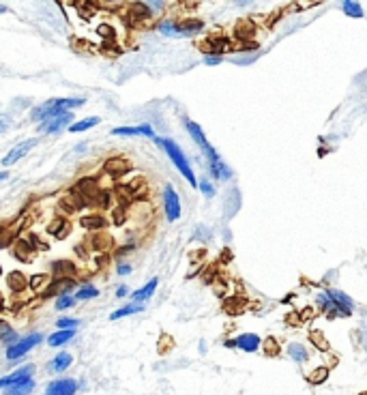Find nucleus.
<instances>
[{
    "instance_id": "nucleus-1",
    "label": "nucleus",
    "mask_w": 367,
    "mask_h": 395,
    "mask_svg": "<svg viewBox=\"0 0 367 395\" xmlns=\"http://www.w3.org/2000/svg\"><path fill=\"white\" fill-rule=\"evenodd\" d=\"M187 129H189V133H191V138L196 140L198 144H200V148L204 150V155L208 157V161H210V168H212V174L215 176H230V170L224 166V163L219 161V155L215 150H212V146L206 142V138H204V133H202V129H200V125H196V123H191V120H187Z\"/></svg>"
},
{
    "instance_id": "nucleus-2",
    "label": "nucleus",
    "mask_w": 367,
    "mask_h": 395,
    "mask_svg": "<svg viewBox=\"0 0 367 395\" xmlns=\"http://www.w3.org/2000/svg\"><path fill=\"white\" fill-rule=\"evenodd\" d=\"M157 142L161 144L163 148H166V153L170 155L172 163H174V166H176V168L180 170V174L185 176V178L191 183L193 187H196V185H198V183H196V174H193V170H191V166H189L187 157L182 155V150H180V148H178V146H176V144H174L172 140H157Z\"/></svg>"
},
{
    "instance_id": "nucleus-3",
    "label": "nucleus",
    "mask_w": 367,
    "mask_h": 395,
    "mask_svg": "<svg viewBox=\"0 0 367 395\" xmlns=\"http://www.w3.org/2000/svg\"><path fill=\"white\" fill-rule=\"evenodd\" d=\"M41 340H43L41 333H33V335H28V337H22V340H17L13 346H9L7 359H9V361H15V359H19V356H24L28 350H33L37 344H41Z\"/></svg>"
},
{
    "instance_id": "nucleus-4",
    "label": "nucleus",
    "mask_w": 367,
    "mask_h": 395,
    "mask_svg": "<svg viewBox=\"0 0 367 395\" xmlns=\"http://www.w3.org/2000/svg\"><path fill=\"white\" fill-rule=\"evenodd\" d=\"M163 206H166V215L170 221H176L180 217V200L172 185H168L163 191Z\"/></svg>"
},
{
    "instance_id": "nucleus-5",
    "label": "nucleus",
    "mask_w": 367,
    "mask_h": 395,
    "mask_svg": "<svg viewBox=\"0 0 367 395\" xmlns=\"http://www.w3.org/2000/svg\"><path fill=\"white\" fill-rule=\"evenodd\" d=\"M35 146H37V140H26V142H22V144H17V146H13V148L5 155L3 166H13V163H17L19 159H24L28 153H30V148H35Z\"/></svg>"
},
{
    "instance_id": "nucleus-6",
    "label": "nucleus",
    "mask_w": 367,
    "mask_h": 395,
    "mask_svg": "<svg viewBox=\"0 0 367 395\" xmlns=\"http://www.w3.org/2000/svg\"><path fill=\"white\" fill-rule=\"evenodd\" d=\"M71 120H73V114L67 112V114H63V116H56V118H50V120L41 123L39 131H41V133H58V131H63L65 127H71V125H73Z\"/></svg>"
},
{
    "instance_id": "nucleus-7",
    "label": "nucleus",
    "mask_w": 367,
    "mask_h": 395,
    "mask_svg": "<svg viewBox=\"0 0 367 395\" xmlns=\"http://www.w3.org/2000/svg\"><path fill=\"white\" fill-rule=\"evenodd\" d=\"M73 286H75V282H73L71 277L54 279L52 284H47L43 296H65V294H69V292L73 290Z\"/></svg>"
},
{
    "instance_id": "nucleus-8",
    "label": "nucleus",
    "mask_w": 367,
    "mask_h": 395,
    "mask_svg": "<svg viewBox=\"0 0 367 395\" xmlns=\"http://www.w3.org/2000/svg\"><path fill=\"white\" fill-rule=\"evenodd\" d=\"M33 372H35V365L33 363L30 365H24V368H19L15 374H9V376H5V378H0V389H9V387H13V384H17V382L30 378Z\"/></svg>"
},
{
    "instance_id": "nucleus-9",
    "label": "nucleus",
    "mask_w": 367,
    "mask_h": 395,
    "mask_svg": "<svg viewBox=\"0 0 367 395\" xmlns=\"http://www.w3.org/2000/svg\"><path fill=\"white\" fill-rule=\"evenodd\" d=\"M75 391H77V382L71 378L54 380L47 387V395H75Z\"/></svg>"
},
{
    "instance_id": "nucleus-10",
    "label": "nucleus",
    "mask_w": 367,
    "mask_h": 395,
    "mask_svg": "<svg viewBox=\"0 0 367 395\" xmlns=\"http://www.w3.org/2000/svg\"><path fill=\"white\" fill-rule=\"evenodd\" d=\"M13 256L17 260H22V262H30L35 258V247H33V240L30 238H19L15 240L13 245Z\"/></svg>"
},
{
    "instance_id": "nucleus-11",
    "label": "nucleus",
    "mask_w": 367,
    "mask_h": 395,
    "mask_svg": "<svg viewBox=\"0 0 367 395\" xmlns=\"http://www.w3.org/2000/svg\"><path fill=\"white\" fill-rule=\"evenodd\" d=\"M24 224H26V215H22L17 219V224L15 226H11V228H5V230H0V249H5V247H9L15 240V236H17V232L24 228Z\"/></svg>"
},
{
    "instance_id": "nucleus-12",
    "label": "nucleus",
    "mask_w": 367,
    "mask_h": 395,
    "mask_svg": "<svg viewBox=\"0 0 367 395\" xmlns=\"http://www.w3.org/2000/svg\"><path fill=\"white\" fill-rule=\"evenodd\" d=\"M326 296L333 301V307H340V310H342V316H348V314L352 312V301L344 292H340V290H328Z\"/></svg>"
},
{
    "instance_id": "nucleus-13",
    "label": "nucleus",
    "mask_w": 367,
    "mask_h": 395,
    "mask_svg": "<svg viewBox=\"0 0 367 395\" xmlns=\"http://www.w3.org/2000/svg\"><path fill=\"white\" fill-rule=\"evenodd\" d=\"M52 273H54V279L73 277L77 273V268L73 262H69V260H56V262H52Z\"/></svg>"
},
{
    "instance_id": "nucleus-14",
    "label": "nucleus",
    "mask_w": 367,
    "mask_h": 395,
    "mask_svg": "<svg viewBox=\"0 0 367 395\" xmlns=\"http://www.w3.org/2000/svg\"><path fill=\"white\" fill-rule=\"evenodd\" d=\"M114 136H146V138H152L155 131L148 127V125H140V127H116L112 129Z\"/></svg>"
},
{
    "instance_id": "nucleus-15",
    "label": "nucleus",
    "mask_w": 367,
    "mask_h": 395,
    "mask_svg": "<svg viewBox=\"0 0 367 395\" xmlns=\"http://www.w3.org/2000/svg\"><path fill=\"white\" fill-rule=\"evenodd\" d=\"M236 346L240 350H245V352H256L260 348V337L254 335V333H245V335H240L236 340Z\"/></svg>"
},
{
    "instance_id": "nucleus-16",
    "label": "nucleus",
    "mask_w": 367,
    "mask_h": 395,
    "mask_svg": "<svg viewBox=\"0 0 367 395\" xmlns=\"http://www.w3.org/2000/svg\"><path fill=\"white\" fill-rule=\"evenodd\" d=\"M7 286L11 288L13 292H22V290H26V288L30 286V282H28V279L22 273H19V271H13V273L7 275Z\"/></svg>"
},
{
    "instance_id": "nucleus-17",
    "label": "nucleus",
    "mask_w": 367,
    "mask_h": 395,
    "mask_svg": "<svg viewBox=\"0 0 367 395\" xmlns=\"http://www.w3.org/2000/svg\"><path fill=\"white\" fill-rule=\"evenodd\" d=\"M33 391H35V380H33V376H30V378H26L22 382L13 384V387L5 389V395H30Z\"/></svg>"
},
{
    "instance_id": "nucleus-18",
    "label": "nucleus",
    "mask_w": 367,
    "mask_h": 395,
    "mask_svg": "<svg viewBox=\"0 0 367 395\" xmlns=\"http://www.w3.org/2000/svg\"><path fill=\"white\" fill-rule=\"evenodd\" d=\"M47 232L54 234L56 238H65L67 232H69V221H67V217H56L50 226H47Z\"/></svg>"
},
{
    "instance_id": "nucleus-19",
    "label": "nucleus",
    "mask_w": 367,
    "mask_h": 395,
    "mask_svg": "<svg viewBox=\"0 0 367 395\" xmlns=\"http://www.w3.org/2000/svg\"><path fill=\"white\" fill-rule=\"evenodd\" d=\"M71 363H73V356L69 352H58L54 359L50 361V365H47V368H50L52 372H65Z\"/></svg>"
},
{
    "instance_id": "nucleus-20",
    "label": "nucleus",
    "mask_w": 367,
    "mask_h": 395,
    "mask_svg": "<svg viewBox=\"0 0 367 395\" xmlns=\"http://www.w3.org/2000/svg\"><path fill=\"white\" fill-rule=\"evenodd\" d=\"M127 170H129V163L125 159H110V161H105V172L112 174V176H120Z\"/></svg>"
},
{
    "instance_id": "nucleus-21",
    "label": "nucleus",
    "mask_w": 367,
    "mask_h": 395,
    "mask_svg": "<svg viewBox=\"0 0 367 395\" xmlns=\"http://www.w3.org/2000/svg\"><path fill=\"white\" fill-rule=\"evenodd\" d=\"M80 224L86 230H101V228L108 226V221H105V217H101V215H86V217L80 219Z\"/></svg>"
},
{
    "instance_id": "nucleus-22",
    "label": "nucleus",
    "mask_w": 367,
    "mask_h": 395,
    "mask_svg": "<svg viewBox=\"0 0 367 395\" xmlns=\"http://www.w3.org/2000/svg\"><path fill=\"white\" fill-rule=\"evenodd\" d=\"M71 337H75V329H60L58 333L47 337V344H50V346H63V344L69 342Z\"/></svg>"
},
{
    "instance_id": "nucleus-23",
    "label": "nucleus",
    "mask_w": 367,
    "mask_h": 395,
    "mask_svg": "<svg viewBox=\"0 0 367 395\" xmlns=\"http://www.w3.org/2000/svg\"><path fill=\"white\" fill-rule=\"evenodd\" d=\"M157 284H159V279H150V282L144 286V288H140V290H135L131 296H133V301H146L148 296H152V292H155V288H157Z\"/></svg>"
},
{
    "instance_id": "nucleus-24",
    "label": "nucleus",
    "mask_w": 367,
    "mask_h": 395,
    "mask_svg": "<svg viewBox=\"0 0 367 395\" xmlns=\"http://www.w3.org/2000/svg\"><path fill=\"white\" fill-rule=\"evenodd\" d=\"M0 340H3L5 344H11V346L17 342V335L13 331V326L7 320H0Z\"/></svg>"
},
{
    "instance_id": "nucleus-25",
    "label": "nucleus",
    "mask_w": 367,
    "mask_h": 395,
    "mask_svg": "<svg viewBox=\"0 0 367 395\" xmlns=\"http://www.w3.org/2000/svg\"><path fill=\"white\" fill-rule=\"evenodd\" d=\"M112 245V238L108 234H93V249L95 252H108Z\"/></svg>"
},
{
    "instance_id": "nucleus-26",
    "label": "nucleus",
    "mask_w": 367,
    "mask_h": 395,
    "mask_svg": "<svg viewBox=\"0 0 367 395\" xmlns=\"http://www.w3.org/2000/svg\"><path fill=\"white\" fill-rule=\"evenodd\" d=\"M142 310H144L142 305H125V307H120V310H116V312L110 316V320H118V318L131 316V314H138V312H142Z\"/></svg>"
},
{
    "instance_id": "nucleus-27",
    "label": "nucleus",
    "mask_w": 367,
    "mask_h": 395,
    "mask_svg": "<svg viewBox=\"0 0 367 395\" xmlns=\"http://www.w3.org/2000/svg\"><path fill=\"white\" fill-rule=\"evenodd\" d=\"M95 125H99V118H84V120L73 123L71 127H69V131H71V133H80V131H86V129L95 127Z\"/></svg>"
},
{
    "instance_id": "nucleus-28",
    "label": "nucleus",
    "mask_w": 367,
    "mask_h": 395,
    "mask_svg": "<svg viewBox=\"0 0 367 395\" xmlns=\"http://www.w3.org/2000/svg\"><path fill=\"white\" fill-rule=\"evenodd\" d=\"M328 378V368H316L312 374H309V382L312 384H322Z\"/></svg>"
},
{
    "instance_id": "nucleus-29",
    "label": "nucleus",
    "mask_w": 367,
    "mask_h": 395,
    "mask_svg": "<svg viewBox=\"0 0 367 395\" xmlns=\"http://www.w3.org/2000/svg\"><path fill=\"white\" fill-rule=\"evenodd\" d=\"M288 350H290V354H292V359H294V361H298V363L307 361V356H309V354H307V350L303 348L301 344H290V348H288Z\"/></svg>"
},
{
    "instance_id": "nucleus-30",
    "label": "nucleus",
    "mask_w": 367,
    "mask_h": 395,
    "mask_svg": "<svg viewBox=\"0 0 367 395\" xmlns=\"http://www.w3.org/2000/svg\"><path fill=\"white\" fill-rule=\"evenodd\" d=\"M279 350H282V348H279V344H277L275 337H266V340H264V354L266 356H277Z\"/></svg>"
},
{
    "instance_id": "nucleus-31",
    "label": "nucleus",
    "mask_w": 367,
    "mask_h": 395,
    "mask_svg": "<svg viewBox=\"0 0 367 395\" xmlns=\"http://www.w3.org/2000/svg\"><path fill=\"white\" fill-rule=\"evenodd\" d=\"M80 301H86V298H97L99 296V290L97 288H93V286H84V288H80L77 290V294H75Z\"/></svg>"
},
{
    "instance_id": "nucleus-32",
    "label": "nucleus",
    "mask_w": 367,
    "mask_h": 395,
    "mask_svg": "<svg viewBox=\"0 0 367 395\" xmlns=\"http://www.w3.org/2000/svg\"><path fill=\"white\" fill-rule=\"evenodd\" d=\"M309 337H312V342L318 346V350H328V342L324 340V337H322V333L320 331H312V333H309Z\"/></svg>"
},
{
    "instance_id": "nucleus-33",
    "label": "nucleus",
    "mask_w": 367,
    "mask_h": 395,
    "mask_svg": "<svg viewBox=\"0 0 367 395\" xmlns=\"http://www.w3.org/2000/svg\"><path fill=\"white\" fill-rule=\"evenodd\" d=\"M342 7H344V11H346L348 15H352V17H361V15H363V9H361L359 3H344Z\"/></svg>"
},
{
    "instance_id": "nucleus-34",
    "label": "nucleus",
    "mask_w": 367,
    "mask_h": 395,
    "mask_svg": "<svg viewBox=\"0 0 367 395\" xmlns=\"http://www.w3.org/2000/svg\"><path fill=\"white\" fill-rule=\"evenodd\" d=\"M73 298L69 294H65V296H58V303H56V310H69V307H73Z\"/></svg>"
},
{
    "instance_id": "nucleus-35",
    "label": "nucleus",
    "mask_w": 367,
    "mask_h": 395,
    "mask_svg": "<svg viewBox=\"0 0 367 395\" xmlns=\"http://www.w3.org/2000/svg\"><path fill=\"white\" fill-rule=\"evenodd\" d=\"M77 318H60V320H58V326H60V329H75L77 326Z\"/></svg>"
},
{
    "instance_id": "nucleus-36",
    "label": "nucleus",
    "mask_w": 367,
    "mask_h": 395,
    "mask_svg": "<svg viewBox=\"0 0 367 395\" xmlns=\"http://www.w3.org/2000/svg\"><path fill=\"white\" fill-rule=\"evenodd\" d=\"M95 204H99L101 208L110 206V194H108V191H99V196L95 198Z\"/></svg>"
},
{
    "instance_id": "nucleus-37",
    "label": "nucleus",
    "mask_w": 367,
    "mask_h": 395,
    "mask_svg": "<svg viewBox=\"0 0 367 395\" xmlns=\"http://www.w3.org/2000/svg\"><path fill=\"white\" fill-rule=\"evenodd\" d=\"M45 282H47V275H43V273L41 275H35L30 279V288H33V290H39V288H41Z\"/></svg>"
},
{
    "instance_id": "nucleus-38",
    "label": "nucleus",
    "mask_w": 367,
    "mask_h": 395,
    "mask_svg": "<svg viewBox=\"0 0 367 395\" xmlns=\"http://www.w3.org/2000/svg\"><path fill=\"white\" fill-rule=\"evenodd\" d=\"M114 224H116V226L125 224V208H123V206L114 210Z\"/></svg>"
},
{
    "instance_id": "nucleus-39",
    "label": "nucleus",
    "mask_w": 367,
    "mask_h": 395,
    "mask_svg": "<svg viewBox=\"0 0 367 395\" xmlns=\"http://www.w3.org/2000/svg\"><path fill=\"white\" fill-rule=\"evenodd\" d=\"M200 187H202V191H204V194H206V196H212V194H215V189H212V187L208 185V183H206V180H202V183H200Z\"/></svg>"
},
{
    "instance_id": "nucleus-40",
    "label": "nucleus",
    "mask_w": 367,
    "mask_h": 395,
    "mask_svg": "<svg viewBox=\"0 0 367 395\" xmlns=\"http://www.w3.org/2000/svg\"><path fill=\"white\" fill-rule=\"evenodd\" d=\"M118 273H120V275H129V273H131V266H129V264H120V266H118Z\"/></svg>"
},
{
    "instance_id": "nucleus-41",
    "label": "nucleus",
    "mask_w": 367,
    "mask_h": 395,
    "mask_svg": "<svg viewBox=\"0 0 367 395\" xmlns=\"http://www.w3.org/2000/svg\"><path fill=\"white\" fill-rule=\"evenodd\" d=\"M219 60H221V56H208V58H206L208 65H217Z\"/></svg>"
},
{
    "instance_id": "nucleus-42",
    "label": "nucleus",
    "mask_w": 367,
    "mask_h": 395,
    "mask_svg": "<svg viewBox=\"0 0 367 395\" xmlns=\"http://www.w3.org/2000/svg\"><path fill=\"white\" fill-rule=\"evenodd\" d=\"M125 294H127V288H118V290H116V296H125Z\"/></svg>"
},
{
    "instance_id": "nucleus-43",
    "label": "nucleus",
    "mask_w": 367,
    "mask_h": 395,
    "mask_svg": "<svg viewBox=\"0 0 367 395\" xmlns=\"http://www.w3.org/2000/svg\"><path fill=\"white\" fill-rule=\"evenodd\" d=\"M5 129H7V120H5V118H0V133H3Z\"/></svg>"
},
{
    "instance_id": "nucleus-44",
    "label": "nucleus",
    "mask_w": 367,
    "mask_h": 395,
    "mask_svg": "<svg viewBox=\"0 0 367 395\" xmlns=\"http://www.w3.org/2000/svg\"><path fill=\"white\" fill-rule=\"evenodd\" d=\"M7 178H9L7 172H0V180H7Z\"/></svg>"
},
{
    "instance_id": "nucleus-45",
    "label": "nucleus",
    "mask_w": 367,
    "mask_h": 395,
    "mask_svg": "<svg viewBox=\"0 0 367 395\" xmlns=\"http://www.w3.org/2000/svg\"><path fill=\"white\" fill-rule=\"evenodd\" d=\"M0 13H7V7H0Z\"/></svg>"
},
{
    "instance_id": "nucleus-46",
    "label": "nucleus",
    "mask_w": 367,
    "mask_h": 395,
    "mask_svg": "<svg viewBox=\"0 0 367 395\" xmlns=\"http://www.w3.org/2000/svg\"><path fill=\"white\" fill-rule=\"evenodd\" d=\"M359 395H367V391H363V393H359Z\"/></svg>"
},
{
    "instance_id": "nucleus-47",
    "label": "nucleus",
    "mask_w": 367,
    "mask_h": 395,
    "mask_svg": "<svg viewBox=\"0 0 367 395\" xmlns=\"http://www.w3.org/2000/svg\"><path fill=\"white\" fill-rule=\"evenodd\" d=\"M0 275H3V266H0Z\"/></svg>"
},
{
    "instance_id": "nucleus-48",
    "label": "nucleus",
    "mask_w": 367,
    "mask_h": 395,
    "mask_svg": "<svg viewBox=\"0 0 367 395\" xmlns=\"http://www.w3.org/2000/svg\"><path fill=\"white\" fill-rule=\"evenodd\" d=\"M45 395H47V393H45Z\"/></svg>"
}]
</instances>
